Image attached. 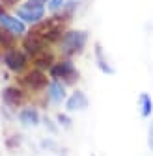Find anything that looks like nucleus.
I'll use <instances>...</instances> for the list:
<instances>
[{
  "label": "nucleus",
  "mask_w": 153,
  "mask_h": 156,
  "mask_svg": "<svg viewBox=\"0 0 153 156\" xmlns=\"http://www.w3.org/2000/svg\"><path fill=\"white\" fill-rule=\"evenodd\" d=\"M17 15L23 19V21H28V23H37L39 19H43L45 15V8L43 4H37V2H28L24 6H21L17 9Z\"/></svg>",
  "instance_id": "nucleus-1"
},
{
  "label": "nucleus",
  "mask_w": 153,
  "mask_h": 156,
  "mask_svg": "<svg viewBox=\"0 0 153 156\" xmlns=\"http://www.w3.org/2000/svg\"><path fill=\"white\" fill-rule=\"evenodd\" d=\"M62 43H64V50L67 54L79 52L84 47V43H86V35L82 32H69V34L64 35V41Z\"/></svg>",
  "instance_id": "nucleus-2"
},
{
  "label": "nucleus",
  "mask_w": 153,
  "mask_h": 156,
  "mask_svg": "<svg viewBox=\"0 0 153 156\" xmlns=\"http://www.w3.org/2000/svg\"><path fill=\"white\" fill-rule=\"evenodd\" d=\"M4 63H6L11 71L19 73V71L24 69V65H26V58L23 56V52H19V50H8V52L4 54Z\"/></svg>",
  "instance_id": "nucleus-3"
},
{
  "label": "nucleus",
  "mask_w": 153,
  "mask_h": 156,
  "mask_svg": "<svg viewBox=\"0 0 153 156\" xmlns=\"http://www.w3.org/2000/svg\"><path fill=\"white\" fill-rule=\"evenodd\" d=\"M23 82H24L30 89H41V87H45V84H47V78H45V74H43L41 71L34 69V71H30V73L23 78Z\"/></svg>",
  "instance_id": "nucleus-4"
},
{
  "label": "nucleus",
  "mask_w": 153,
  "mask_h": 156,
  "mask_svg": "<svg viewBox=\"0 0 153 156\" xmlns=\"http://www.w3.org/2000/svg\"><path fill=\"white\" fill-rule=\"evenodd\" d=\"M52 76L54 78H65V80H75V76H76V73H75V67L69 63V62H62V63H56L54 67H52Z\"/></svg>",
  "instance_id": "nucleus-5"
},
{
  "label": "nucleus",
  "mask_w": 153,
  "mask_h": 156,
  "mask_svg": "<svg viewBox=\"0 0 153 156\" xmlns=\"http://www.w3.org/2000/svg\"><path fill=\"white\" fill-rule=\"evenodd\" d=\"M0 24L6 26L11 34H24V24L19 21V19L11 17V15L2 13V15H0Z\"/></svg>",
  "instance_id": "nucleus-6"
},
{
  "label": "nucleus",
  "mask_w": 153,
  "mask_h": 156,
  "mask_svg": "<svg viewBox=\"0 0 153 156\" xmlns=\"http://www.w3.org/2000/svg\"><path fill=\"white\" fill-rule=\"evenodd\" d=\"M4 101L9 106H19V104L24 101V95H23V91H19L17 87H8L4 91Z\"/></svg>",
  "instance_id": "nucleus-7"
},
{
  "label": "nucleus",
  "mask_w": 153,
  "mask_h": 156,
  "mask_svg": "<svg viewBox=\"0 0 153 156\" xmlns=\"http://www.w3.org/2000/svg\"><path fill=\"white\" fill-rule=\"evenodd\" d=\"M88 106V99L84 97V93H80V91H76V93H73V97L67 101V108L73 112V110H82V108H86Z\"/></svg>",
  "instance_id": "nucleus-8"
},
{
  "label": "nucleus",
  "mask_w": 153,
  "mask_h": 156,
  "mask_svg": "<svg viewBox=\"0 0 153 156\" xmlns=\"http://www.w3.org/2000/svg\"><path fill=\"white\" fill-rule=\"evenodd\" d=\"M50 99L52 102H62L64 101V97H65V91H64V86L60 82H52L50 84Z\"/></svg>",
  "instance_id": "nucleus-9"
},
{
  "label": "nucleus",
  "mask_w": 153,
  "mask_h": 156,
  "mask_svg": "<svg viewBox=\"0 0 153 156\" xmlns=\"http://www.w3.org/2000/svg\"><path fill=\"white\" fill-rule=\"evenodd\" d=\"M34 60H35V63L39 65V67H50V63H52V54H47L43 50V52H39L37 56H34Z\"/></svg>",
  "instance_id": "nucleus-10"
},
{
  "label": "nucleus",
  "mask_w": 153,
  "mask_h": 156,
  "mask_svg": "<svg viewBox=\"0 0 153 156\" xmlns=\"http://www.w3.org/2000/svg\"><path fill=\"white\" fill-rule=\"evenodd\" d=\"M21 121L26 125H35L37 123V112L35 110H24L21 113Z\"/></svg>",
  "instance_id": "nucleus-11"
},
{
  "label": "nucleus",
  "mask_w": 153,
  "mask_h": 156,
  "mask_svg": "<svg viewBox=\"0 0 153 156\" xmlns=\"http://www.w3.org/2000/svg\"><path fill=\"white\" fill-rule=\"evenodd\" d=\"M140 104H142V117H147L151 113V110H153V104H151V99L146 93L140 97Z\"/></svg>",
  "instance_id": "nucleus-12"
},
{
  "label": "nucleus",
  "mask_w": 153,
  "mask_h": 156,
  "mask_svg": "<svg viewBox=\"0 0 153 156\" xmlns=\"http://www.w3.org/2000/svg\"><path fill=\"white\" fill-rule=\"evenodd\" d=\"M0 45H2V47H9L11 45V37L6 35L2 30H0Z\"/></svg>",
  "instance_id": "nucleus-13"
},
{
  "label": "nucleus",
  "mask_w": 153,
  "mask_h": 156,
  "mask_svg": "<svg viewBox=\"0 0 153 156\" xmlns=\"http://www.w3.org/2000/svg\"><path fill=\"white\" fill-rule=\"evenodd\" d=\"M64 2H65V0H50V9H52V11L60 9V8L64 6Z\"/></svg>",
  "instance_id": "nucleus-14"
},
{
  "label": "nucleus",
  "mask_w": 153,
  "mask_h": 156,
  "mask_svg": "<svg viewBox=\"0 0 153 156\" xmlns=\"http://www.w3.org/2000/svg\"><path fill=\"white\" fill-rule=\"evenodd\" d=\"M2 2H4V4H15L17 0H2Z\"/></svg>",
  "instance_id": "nucleus-15"
},
{
  "label": "nucleus",
  "mask_w": 153,
  "mask_h": 156,
  "mask_svg": "<svg viewBox=\"0 0 153 156\" xmlns=\"http://www.w3.org/2000/svg\"><path fill=\"white\" fill-rule=\"evenodd\" d=\"M32 2H37V4H43V2H47V0H32Z\"/></svg>",
  "instance_id": "nucleus-16"
},
{
  "label": "nucleus",
  "mask_w": 153,
  "mask_h": 156,
  "mask_svg": "<svg viewBox=\"0 0 153 156\" xmlns=\"http://www.w3.org/2000/svg\"><path fill=\"white\" fill-rule=\"evenodd\" d=\"M4 13V8H2V4H0V15H2Z\"/></svg>",
  "instance_id": "nucleus-17"
}]
</instances>
